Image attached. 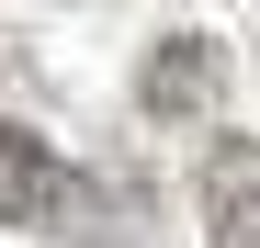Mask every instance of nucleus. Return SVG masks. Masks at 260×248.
Returning a JSON list of instances; mask_svg holds the SVG:
<instances>
[{
    "instance_id": "nucleus-1",
    "label": "nucleus",
    "mask_w": 260,
    "mask_h": 248,
    "mask_svg": "<svg viewBox=\"0 0 260 248\" xmlns=\"http://www.w3.org/2000/svg\"><path fill=\"white\" fill-rule=\"evenodd\" d=\"M0 226L23 237H124V192L57 158L34 124H0Z\"/></svg>"
},
{
    "instance_id": "nucleus-2",
    "label": "nucleus",
    "mask_w": 260,
    "mask_h": 248,
    "mask_svg": "<svg viewBox=\"0 0 260 248\" xmlns=\"http://www.w3.org/2000/svg\"><path fill=\"white\" fill-rule=\"evenodd\" d=\"M136 113L147 124H215L226 113V46L215 34H158L136 68Z\"/></svg>"
},
{
    "instance_id": "nucleus-3",
    "label": "nucleus",
    "mask_w": 260,
    "mask_h": 248,
    "mask_svg": "<svg viewBox=\"0 0 260 248\" xmlns=\"http://www.w3.org/2000/svg\"><path fill=\"white\" fill-rule=\"evenodd\" d=\"M204 226H215V248H260V136L204 147Z\"/></svg>"
}]
</instances>
